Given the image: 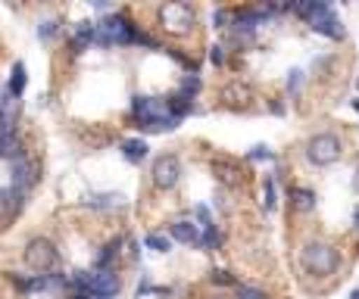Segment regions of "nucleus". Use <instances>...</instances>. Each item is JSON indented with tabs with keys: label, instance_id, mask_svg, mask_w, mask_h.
<instances>
[{
	"label": "nucleus",
	"instance_id": "nucleus-1",
	"mask_svg": "<svg viewBox=\"0 0 359 299\" xmlns=\"http://www.w3.org/2000/svg\"><path fill=\"white\" fill-rule=\"evenodd\" d=\"M137 25L126 19L122 13H109L107 19L97 25V34H94V44L100 50H113V47H135L137 44Z\"/></svg>",
	"mask_w": 359,
	"mask_h": 299
},
{
	"label": "nucleus",
	"instance_id": "nucleus-2",
	"mask_svg": "<svg viewBox=\"0 0 359 299\" xmlns=\"http://www.w3.org/2000/svg\"><path fill=\"white\" fill-rule=\"evenodd\" d=\"M69 287L81 296L113 299L122 290V284L113 271H75V274H69Z\"/></svg>",
	"mask_w": 359,
	"mask_h": 299
},
{
	"label": "nucleus",
	"instance_id": "nucleus-3",
	"mask_svg": "<svg viewBox=\"0 0 359 299\" xmlns=\"http://www.w3.org/2000/svg\"><path fill=\"white\" fill-rule=\"evenodd\" d=\"M300 262H303V268H306L309 274H319V277H328V274H334V271L341 268V256H337V249L331 246V243H322V240L303 243Z\"/></svg>",
	"mask_w": 359,
	"mask_h": 299
},
{
	"label": "nucleus",
	"instance_id": "nucleus-4",
	"mask_svg": "<svg viewBox=\"0 0 359 299\" xmlns=\"http://www.w3.org/2000/svg\"><path fill=\"white\" fill-rule=\"evenodd\" d=\"M156 19H160V25L165 32L178 34V38L191 34L197 25V13L191 4H163L160 10H156Z\"/></svg>",
	"mask_w": 359,
	"mask_h": 299
},
{
	"label": "nucleus",
	"instance_id": "nucleus-5",
	"mask_svg": "<svg viewBox=\"0 0 359 299\" xmlns=\"http://www.w3.org/2000/svg\"><path fill=\"white\" fill-rule=\"evenodd\" d=\"M341 156H344V144H341V137L331 134V131H319V134H313L306 141V159L313 165H319V169L334 165Z\"/></svg>",
	"mask_w": 359,
	"mask_h": 299
},
{
	"label": "nucleus",
	"instance_id": "nucleus-6",
	"mask_svg": "<svg viewBox=\"0 0 359 299\" xmlns=\"http://www.w3.org/2000/svg\"><path fill=\"white\" fill-rule=\"evenodd\" d=\"M182 181V159L175 153H160L154 156V165H150V184L156 190H172Z\"/></svg>",
	"mask_w": 359,
	"mask_h": 299
},
{
	"label": "nucleus",
	"instance_id": "nucleus-7",
	"mask_svg": "<svg viewBox=\"0 0 359 299\" xmlns=\"http://www.w3.org/2000/svg\"><path fill=\"white\" fill-rule=\"evenodd\" d=\"M25 262L38 271H50L57 268L60 262V253H57V243L47 240V237H32L25 243Z\"/></svg>",
	"mask_w": 359,
	"mask_h": 299
},
{
	"label": "nucleus",
	"instance_id": "nucleus-8",
	"mask_svg": "<svg viewBox=\"0 0 359 299\" xmlns=\"http://www.w3.org/2000/svg\"><path fill=\"white\" fill-rule=\"evenodd\" d=\"M38 178H41V162H38V159L22 156V159H16V162H13V181H10V187L29 193L32 187L38 184Z\"/></svg>",
	"mask_w": 359,
	"mask_h": 299
},
{
	"label": "nucleus",
	"instance_id": "nucleus-9",
	"mask_svg": "<svg viewBox=\"0 0 359 299\" xmlns=\"http://www.w3.org/2000/svg\"><path fill=\"white\" fill-rule=\"evenodd\" d=\"M165 113V100H160V97H147V94H135L128 103V116L131 122H135V128L141 122H147L150 116H160Z\"/></svg>",
	"mask_w": 359,
	"mask_h": 299
},
{
	"label": "nucleus",
	"instance_id": "nucleus-10",
	"mask_svg": "<svg viewBox=\"0 0 359 299\" xmlns=\"http://www.w3.org/2000/svg\"><path fill=\"white\" fill-rule=\"evenodd\" d=\"M25 156V144L22 137L16 134V128L13 125H6V128H0V159H22Z\"/></svg>",
	"mask_w": 359,
	"mask_h": 299
},
{
	"label": "nucleus",
	"instance_id": "nucleus-11",
	"mask_svg": "<svg viewBox=\"0 0 359 299\" xmlns=\"http://www.w3.org/2000/svg\"><path fill=\"white\" fill-rule=\"evenodd\" d=\"M25 203H29V193L16 190V187H4V190H0V212H4L6 218H16V215L25 209Z\"/></svg>",
	"mask_w": 359,
	"mask_h": 299
},
{
	"label": "nucleus",
	"instance_id": "nucleus-12",
	"mask_svg": "<svg viewBox=\"0 0 359 299\" xmlns=\"http://www.w3.org/2000/svg\"><path fill=\"white\" fill-rule=\"evenodd\" d=\"M309 29H313L316 34H325V38H331V41H344V22L334 16V10H328L325 16L313 19V22H309Z\"/></svg>",
	"mask_w": 359,
	"mask_h": 299
},
{
	"label": "nucleus",
	"instance_id": "nucleus-13",
	"mask_svg": "<svg viewBox=\"0 0 359 299\" xmlns=\"http://www.w3.org/2000/svg\"><path fill=\"white\" fill-rule=\"evenodd\" d=\"M10 284L19 290V293H41V290H47V277L44 274H16V271H10Z\"/></svg>",
	"mask_w": 359,
	"mask_h": 299
},
{
	"label": "nucleus",
	"instance_id": "nucleus-14",
	"mask_svg": "<svg viewBox=\"0 0 359 299\" xmlns=\"http://www.w3.org/2000/svg\"><path fill=\"white\" fill-rule=\"evenodd\" d=\"M122 237H113L109 243H103L100 246V253L94 256V271H113L116 265V256H119V246H122Z\"/></svg>",
	"mask_w": 359,
	"mask_h": 299
},
{
	"label": "nucleus",
	"instance_id": "nucleus-15",
	"mask_svg": "<svg viewBox=\"0 0 359 299\" xmlns=\"http://www.w3.org/2000/svg\"><path fill=\"white\" fill-rule=\"evenodd\" d=\"M169 234H172V240H178V243L200 246V228L194 225V221H172V225H169Z\"/></svg>",
	"mask_w": 359,
	"mask_h": 299
},
{
	"label": "nucleus",
	"instance_id": "nucleus-16",
	"mask_svg": "<svg viewBox=\"0 0 359 299\" xmlns=\"http://www.w3.org/2000/svg\"><path fill=\"white\" fill-rule=\"evenodd\" d=\"M85 206H91L97 212H119V209H126V200L119 193H94V197L85 200Z\"/></svg>",
	"mask_w": 359,
	"mask_h": 299
},
{
	"label": "nucleus",
	"instance_id": "nucleus-17",
	"mask_svg": "<svg viewBox=\"0 0 359 299\" xmlns=\"http://www.w3.org/2000/svg\"><path fill=\"white\" fill-rule=\"evenodd\" d=\"M212 172H216V178L222 181V184H229V187L241 184V165L231 162V159H216V162H212Z\"/></svg>",
	"mask_w": 359,
	"mask_h": 299
},
{
	"label": "nucleus",
	"instance_id": "nucleus-18",
	"mask_svg": "<svg viewBox=\"0 0 359 299\" xmlns=\"http://www.w3.org/2000/svg\"><path fill=\"white\" fill-rule=\"evenodd\" d=\"M165 113H169L175 122H182L184 116L194 113V100H191V97H184V94H172L169 100H165Z\"/></svg>",
	"mask_w": 359,
	"mask_h": 299
},
{
	"label": "nucleus",
	"instance_id": "nucleus-19",
	"mask_svg": "<svg viewBox=\"0 0 359 299\" xmlns=\"http://www.w3.org/2000/svg\"><path fill=\"white\" fill-rule=\"evenodd\" d=\"M94 34H97V25L94 22H79V29L72 34V53H85L94 44Z\"/></svg>",
	"mask_w": 359,
	"mask_h": 299
},
{
	"label": "nucleus",
	"instance_id": "nucleus-20",
	"mask_svg": "<svg viewBox=\"0 0 359 299\" xmlns=\"http://www.w3.org/2000/svg\"><path fill=\"white\" fill-rule=\"evenodd\" d=\"M175 125H178V122L172 119L169 113H160V116H150V119H147V122H141L137 128L147 131V134H165V131H172Z\"/></svg>",
	"mask_w": 359,
	"mask_h": 299
},
{
	"label": "nucleus",
	"instance_id": "nucleus-21",
	"mask_svg": "<svg viewBox=\"0 0 359 299\" xmlns=\"http://www.w3.org/2000/svg\"><path fill=\"white\" fill-rule=\"evenodd\" d=\"M291 206L297 212H313L316 209V193L309 187H294L291 190Z\"/></svg>",
	"mask_w": 359,
	"mask_h": 299
},
{
	"label": "nucleus",
	"instance_id": "nucleus-22",
	"mask_svg": "<svg viewBox=\"0 0 359 299\" xmlns=\"http://www.w3.org/2000/svg\"><path fill=\"white\" fill-rule=\"evenodd\" d=\"M122 159H126V162H131V165H141L144 159H147V144L144 141H126L122 144Z\"/></svg>",
	"mask_w": 359,
	"mask_h": 299
},
{
	"label": "nucleus",
	"instance_id": "nucleus-23",
	"mask_svg": "<svg viewBox=\"0 0 359 299\" xmlns=\"http://www.w3.org/2000/svg\"><path fill=\"white\" fill-rule=\"evenodd\" d=\"M25 81H29L25 66L22 62H13V69H10V97H22L25 94Z\"/></svg>",
	"mask_w": 359,
	"mask_h": 299
},
{
	"label": "nucleus",
	"instance_id": "nucleus-24",
	"mask_svg": "<svg viewBox=\"0 0 359 299\" xmlns=\"http://www.w3.org/2000/svg\"><path fill=\"white\" fill-rule=\"evenodd\" d=\"M200 90H203V78H200V75H184V78L178 81V94L191 97V100H194Z\"/></svg>",
	"mask_w": 359,
	"mask_h": 299
},
{
	"label": "nucleus",
	"instance_id": "nucleus-25",
	"mask_svg": "<svg viewBox=\"0 0 359 299\" xmlns=\"http://www.w3.org/2000/svg\"><path fill=\"white\" fill-rule=\"evenodd\" d=\"M200 246L203 249H222V231H219V225L203 228V234H200Z\"/></svg>",
	"mask_w": 359,
	"mask_h": 299
},
{
	"label": "nucleus",
	"instance_id": "nucleus-26",
	"mask_svg": "<svg viewBox=\"0 0 359 299\" xmlns=\"http://www.w3.org/2000/svg\"><path fill=\"white\" fill-rule=\"evenodd\" d=\"M144 246L154 249V253H169V249H172V240L163 237V234H154V231H150L147 237H144Z\"/></svg>",
	"mask_w": 359,
	"mask_h": 299
},
{
	"label": "nucleus",
	"instance_id": "nucleus-27",
	"mask_svg": "<svg viewBox=\"0 0 359 299\" xmlns=\"http://www.w3.org/2000/svg\"><path fill=\"white\" fill-rule=\"evenodd\" d=\"M222 97L225 100H231V103H247L250 100V88L247 85H229L222 90Z\"/></svg>",
	"mask_w": 359,
	"mask_h": 299
},
{
	"label": "nucleus",
	"instance_id": "nucleus-28",
	"mask_svg": "<svg viewBox=\"0 0 359 299\" xmlns=\"http://www.w3.org/2000/svg\"><path fill=\"white\" fill-rule=\"evenodd\" d=\"M57 34H60V19H44V22L38 25V38L44 41V44H50Z\"/></svg>",
	"mask_w": 359,
	"mask_h": 299
},
{
	"label": "nucleus",
	"instance_id": "nucleus-29",
	"mask_svg": "<svg viewBox=\"0 0 359 299\" xmlns=\"http://www.w3.org/2000/svg\"><path fill=\"white\" fill-rule=\"evenodd\" d=\"M275 203H278V193H275V178H266V184H262V206H266V212H272Z\"/></svg>",
	"mask_w": 359,
	"mask_h": 299
},
{
	"label": "nucleus",
	"instance_id": "nucleus-30",
	"mask_svg": "<svg viewBox=\"0 0 359 299\" xmlns=\"http://www.w3.org/2000/svg\"><path fill=\"white\" fill-rule=\"evenodd\" d=\"M247 159H250V162H272L275 159V153L266 147V144H257V147H253L250 153H247Z\"/></svg>",
	"mask_w": 359,
	"mask_h": 299
},
{
	"label": "nucleus",
	"instance_id": "nucleus-31",
	"mask_svg": "<svg viewBox=\"0 0 359 299\" xmlns=\"http://www.w3.org/2000/svg\"><path fill=\"white\" fill-rule=\"evenodd\" d=\"M210 281H212V284H219V287H234V284H238V281H234L231 271H225V268H216V271H212Z\"/></svg>",
	"mask_w": 359,
	"mask_h": 299
},
{
	"label": "nucleus",
	"instance_id": "nucleus-32",
	"mask_svg": "<svg viewBox=\"0 0 359 299\" xmlns=\"http://www.w3.org/2000/svg\"><path fill=\"white\" fill-rule=\"evenodd\" d=\"M212 25H216V29H229L231 25V10H222V6H219V10L212 13Z\"/></svg>",
	"mask_w": 359,
	"mask_h": 299
},
{
	"label": "nucleus",
	"instance_id": "nucleus-33",
	"mask_svg": "<svg viewBox=\"0 0 359 299\" xmlns=\"http://www.w3.org/2000/svg\"><path fill=\"white\" fill-rule=\"evenodd\" d=\"M194 215H197L200 228H210V225H216V221H212V215H210V206H197Z\"/></svg>",
	"mask_w": 359,
	"mask_h": 299
},
{
	"label": "nucleus",
	"instance_id": "nucleus-34",
	"mask_svg": "<svg viewBox=\"0 0 359 299\" xmlns=\"http://www.w3.org/2000/svg\"><path fill=\"white\" fill-rule=\"evenodd\" d=\"M238 299H269L259 287H238Z\"/></svg>",
	"mask_w": 359,
	"mask_h": 299
},
{
	"label": "nucleus",
	"instance_id": "nucleus-35",
	"mask_svg": "<svg viewBox=\"0 0 359 299\" xmlns=\"http://www.w3.org/2000/svg\"><path fill=\"white\" fill-rule=\"evenodd\" d=\"M210 62H212V66H225V47L222 44H212L210 47Z\"/></svg>",
	"mask_w": 359,
	"mask_h": 299
},
{
	"label": "nucleus",
	"instance_id": "nucleus-36",
	"mask_svg": "<svg viewBox=\"0 0 359 299\" xmlns=\"http://www.w3.org/2000/svg\"><path fill=\"white\" fill-rule=\"evenodd\" d=\"M300 85H303V72H300V69H294V72L287 75V90H291V94H297V90H300Z\"/></svg>",
	"mask_w": 359,
	"mask_h": 299
},
{
	"label": "nucleus",
	"instance_id": "nucleus-37",
	"mask_svg": "<svg viewBox=\"0 0 359 299\" xmlns=\"http://www.w3.org/2000/svg\"><path fill=\"white\" fill-rule=\"evenodd\" d=\"M150 290H154V284H150L147 277H141V284H137V296H147Z\"/></svg>",
	"mask_w": 359,
	"mask_h": 299
},
{
	"label": "nucleus",
	"instance_id": "nucleus-38",
	"mask_svg": "<svg viewBox=\"0 0 359 299\" xmlns=\"http://www.w3.org/2000/svg\"><path fill=\"white\" fill-rule=\"evenodd\" d=\"M94 10H100V13H107V10H109V4H107V0H94Z\"/></svg>",
	"mask_w": 359,
	"mask_h": 299
},
{
	"label": "nucleus",
	"instance_id": "nucleus-39",
	"mask_svg": "<svg viewBox=\"0 0 359 299\" xmlns=\"http://www.w3.org/2000/svg\"><path fill=\"white\" fill-rule=\"evenodd\" d=\"M6 125H10V122H6V116H4V109H0V128H6Z\"/></svg>",
	"mask_w": 359,
	"mask_h": 299
},
{
	"label": "nucleus",
	"instance_id": "nucleus-40",
	"mask_svg": "<svg viewBox=\"0 0 359 299\" xmlns=\"http://www.w3.org/2000/svg\"><path fill=\"white\" fill-rule=\"evenodd\" d=\"M72 299H97V296H81V293H75Z\"/></svg>",
	"mask_w": 359,
	"mask_h": 299
},
{
	"label": "nucleus",
	"instance_id": "nucleus-41",
	"mask_svg": "<svg viewBox=\"0 0 359 299\" xmlns=\"http://www.w3.org/2000/svg\"><path fill=\"white\" fill-rule=\"evenodd\" d=\"M353 187H356V193H359V172H356V178H353Z\"/></svg>",
	"mask_w": 359,
	"mask_h": 299
},
{
	"label": "nucleus",
	"instance_id": "nucleus-42",
	"mask_svg": "<svg viewBox=\"0 0 359 299\" xmlns=\"http://www.w3.org/2000/svg\"><path fill=\"white\" fill-rule=\"evenodd\" d=\"M353 221H356V231H359V209H356V215H353Z\"/></svg>",
	"mask_w": 359,
	"mask_h": 299
},
{
	"label": "nucleus",
	"instance_id": "nucleus-43",
	"mask_svg": "<svg viewBox=\"0 0 359 299\" xmlns=\"http://www.w3.org/2000/svg\"><path fill=\"white\" fill-rule=\"evenodd\" d=\"M350 299H359V290H353V293H350Z\"/></svg>",
	"mask_w": 359,
	"mask_h": 299
}]
</instances>
